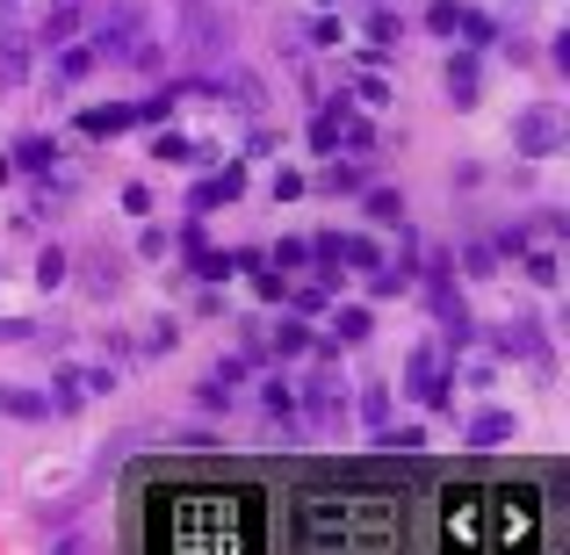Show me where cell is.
<instances>
[{
    "instance_id": "cell-1",
    "label": "cell",
    "mask_w": 570,
    "mask_h": 555,
    "mask_svg": "<svg viewBox=\"0 0 570 555\" xmlns=\"http://www.w3.org/2000/svg\"><path fill=\"white\" fill-rule=\"evenodd\" d=\"M95 58H116V66H153V29L130 0H116L109 14L95 22Z\"/></svg>"
},
{
    "instance_id": "cell-2",
    "label": "cell",
    "mask_w": 570,
    "mask_h": 555,
    "mask_svg": "<svg viewBox=\"0 0 570 555\" xmlns=\"http://www.w3.org/2000/svg\"><path fill=\"white\" fill-rule=\"evenodd\" d=\"M426 29H433V37H448V43H462V51L499 43V22H491V14H476V8H462V0H433V8H426Z\"/></svg>"
},
{
    "instance_id": "cell-3",
    "label": "cell",
    "mask_w": 570,
    "mask_h": 555,
    "mask_svg": "<svg viewBox=\"0 0 570 555\" xmlns=\"http://www.w3.org/2000/svg\"><path fill=\"white\" fill-rule=\"evenodd\" d=\"M404 389H412L426 412H441L448 389H455V375H448V354H441V347H412V354H404Z\"/></svg>"
},
{
    "instance_id": "cell-4",
    "label": "cell",
    "mask_w": 570,
    "mask_h": 555,
    "mask_svg": "<svg viewBox=\"0 0 570 555\" xmlns=\"http://www.w3.org/2000/svg\"><path fill=\"white\" fill-rule=\"evenodd\" d=\"M448 275H455V267H448V260H433L426 267V304H433V318H441V333H448V347H470V310H462V296H455V281H448Z\"/></svg>"
},
{
    "instance_id": "cell-5",
    "label": "cell",
    "mask_w": 570,
    "mask_h": 555,
    "mask_svg": "<svg viewBox=\"0 0 570 555\" xmlns=\"http://www.w3.org/2000/svg\"><path fill=\"white\" fill-rule=\"evenodd\" d=\"M557 145H563L557 109H520V123H513V152H520V159H549Z\"/></svg>"
},
{
    "instance_id": "cell-6",
    "label": "cell",
    "mask_w": 570,
    "mask_h": 555,
    "mask_svg": "<svg viewBox=\"0 0 570 555\" xmlns=\"http://www.w3.org/2000/svg\"><path fill=\"white\" fill-rule=\"evenodd\" d=\"M296 404H304V412L318 418V426H347V383H340L333 368H318V375H311Z\"/></svg>"
},
{
    "instance_id": "cell-7",
    "label": "cell",
    "mask_w": 570,
    "mask_h": 555,
    "mask_svg": "<svg viewBox=\"0 0 570 555\" xmlns=\"http://www.w3.org/2000/svg\"><path fill=\"white\" fill-rule=\"evenodd\" d=\"M499 354H520V361L549 368V347H542V325H534V318H505V325H499Z\"/></svg>"
},
{
    "instance_id": "cell-8",
    "label": "cell",
    "mask_w": 570,
    "mask_h": 555,
    "mask_svg": "<svg viewBox=\"0 0 570 555\" xmlns=\"http://www.w3.org/2000/svg\"><path fill=\"white\" fill-rule=\"evenodd\" d=\"M238 195H246V167H224V174H209V181H195L188 209H195V217H209L217 202H238Z\"/></svg>"
},
{
    "instance_id": "cell-9",
    "label": "cell",
    "mask_w": 570,
    "mask_h": 555,
    "mask_svg": "<svg viewBox=\"0 0 570 555\" xmlns=\"http://www.w3.org/2000/svg\"><path fill=\"white\" fill-rule=\"evenodd\" d=\"M29 66H37V37H22V29H0V87H22Z\"/></svg>"
},
{
    "instance_id": "cell-10",
    "label": "cell",
    "mask_w": 570,
    "mask_h": 555,
    "mask_svg": "<svg viewBox=\"0 0 570 555\" xmlns=\"http://www.w3.org/2000/svg\"><path fill=\"white\" fill-rule=\"evenodd\" d=\"M448 101H455V109H476V95H484V72H476V51H455L448 58Z\"/></svg>"
},
{
    "instance_id": "cell-11",
    "label": "cell",
    "mask_w": 570,
    "mask_h": 555,
    "mask_svg": "<svg viewBox=\"0 0 570 555\" xmlns=\"http://www.w3.org/2000/svg\"><path fill=\"white\" fill-rule=\"evenodd\" d=\"M368 333H376V318H368L362 304H347V310H333V325H325V347H362Z\"/></svg>"
},
{
    "instance_id": "cell-12",
    "label": "cell",
    "mask_w": 570,
    "mask_h": 555,
    "mask_svg": "<svg viewBox=\"0 0 570 555\" xmlns=\"http://www.w3.org/2000/svg\"><path fill=\"white\" fill-rule=\"evenodd\" d=\"M513 433H520L513 412H476V418H470V447H505Z\"/></svg>"
},
{
    "instance_id": "cell-13",
    "label": "cell",
    "mask_w": 570,
    "mask_h": 555,
    "mask_svg": "<svg viewBox=\"0 0 570 555\" xmlns=\"http://www.w3.org/2000/svg\"><path fill=\"white\" fill-rule=\"evenodd\" d=\"M188 37H195L188 51H217V43H232V29H224L217 14L203 8V0H188Z\"/></svg>"
},
{
    "instance_id": "cell-14",
    "label": "cell",
    "mask_w": 570,
    "mask_h": 555,
    "mask_svg": "<svg viewBox=\"0 0 570 555\" xmlns=\"http://www.w3.org/2000/svg\"><path fill=\"white\" fill-rule=\"evenodd\" d=\"M72 37H80V8H72V0H58V8L37 22V43H51V51H58V43H72Z\"/></svg>"
},
{
    "instance_id": "cell-15",
    "label": "cell",
    "mask_w": 570,
    "mask_h": 555,
    "mask_svg": "<svg viewBox=\"0 0 570 555\" xmlns=\"http://www.w3.org/2000/svg\"><path fill=\"white\" fill-rule=\"evenodd\" d=\"M318 188H325V195H354V188H368V159H333V167L318 174Z\"/></svg>"
},
{
    "instance_id": "cell-16",
    "label": "cell",
    "mask_w": 570,
    "mask_h": 555,
    "mask_svg": "<svg viewBox=\"0 0 570 555\" xmlns=\"http://www.w3.org/2000/svg\"><path fill=\"white\" fill-rule=\"evenodd\" d=\"M340 267H354V275H368V267H383V246L362 231H340Z\"/></svg>"
},
{
    "instance_id": "cell-17",
    "label": "cell",
    "mask_w": 570,
    "mask_h": 555,
    "mask_svg": "<svg viewBox=\"0 0 570 555\" xmlns=\"http://www.w3.org/2000/svg\"><path fill=\"white\" fill-rule=\"evenodd\" d=\"M51 159H58L51 138H22V145L8 152V167H14V174H51Z\"/></svg>"
},
{
    "instance_id": "cell-18",
    "label": "cell",
    "mask_w": 570,
    "mask_h": 555,
    "mask_svg": "<svg viewBox=\"0 0 570 555\" xmlns=\"http://www.w3.org/2000/svg\"><path fill=\"white\" fill-rule=\"evenodd\" d=\"M376 447H383V455H404V462H419L426 433H419V426H376Z\"/></svg>"
},
{
    "instance_id": "cell-19",
    "label": "cell",
    "mask_w": 570,
    "mask_h": 555,
    "mask_svg": "<svg viewBox=\"0 0 570 555\" xmlns=\"http://www.w3.org/2000/svg\"><path fill=\"white\" fill-rule=\"evenodd\" d=\"M80 130H87V138H116V130H130V101H116V109H87Z\"/></svg>"
},
{
    "instance_id": "cell-20",
    "label": "cell",
    "mask_w": 570,
    "mask_h": 555,
    "mask_svg": "<svg viewBox=\"0 0 570 555\" xmlns=\"http://www.w3.org/2000/svg\"><path fill=\"white\" fill-rule=\"evenodd\" d=\"M267 347H275V354H311L318 339H311V325H304V318H282L275 333H267Z\"/></svg>"
},
{
    "instance_id": "cell-21",
    "label": "cell",
    "mask_w": 570,
    "mask_h": 555,
    "mask_svg": "<svg viewBox=\"0 0 570 555\" xmlns=\"http://www.w3.org/2000/svg\"><path fill=\"white\" fill-rule=\"evenodd\" d=\"M101 58H95V43H58V80H87Z\"/></svg>"
},
{
    "instance_id": "cell-22",
    "label": "cell",
    "mask_w": 570,
    "mask_h": 555,
    "mask_svg": "<svg viewBox=\"0 0 570 555\" xmlns=\"http://www.w3.org/2000/svg\"><path fill=\"white\" fill-rule=\"evenodd\" d=\"M267 267H275V275H304L311 267V238H282V246L267 252Z\"/></svg>"
},
{
    "instance_id": "cell-23",
    "label": "cell",
    "mask_w": 570,
    "mask_h": 555,
    "mask_svg": "<svg viewBox=\"0 0 570 555\" xmlns=\"http://www.w3.org/2000/svg\"><path fill=\"white\" fill-rule=\"evenodd\" d=\"M333 152H376V130H368L362 116L340 109V145H333Z\"/></svg>"
},
{
    "instance_id": "cell-24",
    "label": "cell",
    "mask_w": 570,
    "mask_h": 555,
    "mask_svg": "<svg viewBox=\"0 0 570 555\" xmlns=\"http://www.w3.org/2000/svg\"><path fill=\"white\" fill-rule=\"evenodd\" d=\"M354 412H362V426H390V383H368L354 397Z\"/></svg>"
},
{
    "instance_id": "cell-25",
    "label": "cell",
    "mask_w": 570,
    "mask_h": 555,
    "mask_svg": "<svg viewBox=\"0 0 570 555\" xmlns=\"http://www.w3.org/2000/svg\"><path fill=\"white\" fill-rule=\"evenodd\" d=\"M0 412H14V418H51V397H37V389H0Z\"/></svg>"
},
{
    "instance_id": "cell-26",
    "label": "cell",
    "mask_w": 570,
    "mask_h": 555,
    "mask_svg": "<svg viewBox=\"0 0 570 555\" xmlns=\"http://www.w3.org/2000/svg\"><path fill=\"white\" fill-rule=\"evenodd\" d=\"M282 296L296 304V318H311V310H325V304H333V289H325V281H296V289H282Z\"/></svg>"
},
{
    "instance_id": "cell-27",
    "label": "cell",
    "mask_w": 570,
    "mask_h": 555,
    "mask_svg": "<svg viewBox=\"0 0 570 555\" xmlns=\"http://www.w3.org/2000/svg\"><path fill=\"white\" fill-rule=\"evenodd\" d=\"M195 404H203V412H232V383H224V375H203V383H195Z\"/></svg>"
},
{
    "instance_id": "cell-28",
    "label": "cell",
    "mask_w": 570,
    "mask_h": 555,
    "mask_svg": "<svg viewBox=\"0 0 570 555\" xmlns=\"http://www.w3.org/2000/svg\"><path fill=\"white\" fill-rule=\"evenodd\" d=\"M462 267H470V281H491L499 275V246H462Z\"/></svg>"
},
{
    "instance_id": "cell-29",
    "label": "cell",
    "mask_w": 570,
    "mask_h": 555,
    "mask_svg": "<svg viewBox=\"0 0 570 555\" xmlns=\"http://www.w3.org/2000/svg\"><path fill=\"white\" fill-rule=\"evenodd\" d=\"M261 404H267L275 418H289V412H296V389L282 383V375H267V383H261Z\"/></svg>"
},
{
    "instance_id": "cell-30",
    "label": "cell",
    "mask_w": 570,
    "mask_h": 555,
    "mask_svg": "<svg viewBox=\"0 0 570 555\" xmlns=\"http://www.w3.org/2000/svg\"><path fill=\"white\" fill-rule=\"evenodd\" d=\"M368 217H376V224H404V195H390V188H368Z\"/></svg>"
},
{
    "instance_id": "cell-31",
    "label": "cell",
    "mask_w": 570,
    "mask_h": 555,
    "mask_svg": "<svg viewBox=\"0 0 570 555\" xmlns=\"http://www.w3.org/2000/svg\"><path fill=\"white\" fill-rule=\"evenodd\" d=\"M167 116H174V87L153 95V101H130V123H167Z\"/></svg>"
},
{
    "instance_id": "cell-32",
    "label": "cell",
    "mask_w": 570,
    "mask_h": 555,
    "mask_svg": "<svg viewBox=\"0 0 570 555\" xmlns=\"http://www.w3.org/2000/svg\"><path fill=\"white\" fill-rule=\"evenodd\" d=\"M174 347H181V333H174V318L145 325V354H174Z\"/></svg>"
},
{
    "instance_id": "cell-33",
    "label": "cell",
    "mask_w": 570,
    "mask_h": 555,
    "mask_svg": "<svg viewBox=\"0 0 570 555\" xmlns=\"http://www.w3.org/2000/svg\"><path fill=\"white\" fill-rule=\"evenodd\" d=\"M58 281H66V252H43V260H37V289H58Z\"/></svg>"
},
{
    "instance_id": "cell-34",
    "label": "cell",
    "mask_w": 570,
    "mask_h": 555,
    "mask_svg": "<svg viewBox=\"0 0 570 555\" xmlns=\"http://www.w3.org/2000/svg\"><path fill=\"white\" fill-rule=\"evenodd\" d=\"M397 37H404V22H397V14H390V8H383V14H376V22H368V43H383V51H390V43H397Z\"/></svg>"
},
{
    "instance_id": "cell-35",
    "label": "cell",
    "mask_w": 570,
    "mask_h": 555,
    "mask_svg": "<svg viewBox=\"0 0 570 555\" xmlns=\"http://www.w3.org/2000/svg\"><path fill=\"white\" fill-rule=\"evenodd\" d=\"M153 159H203V152H195V145H188V138H167V130H159V145H153Z\"/></svg>"
},
{
    "instance_id": "cell-36",
    "label": "cell",
    "mask_w": 570,
    "mask_h": 555,
    "mask_svg": "<svg viewBox=\"0 0 570 555\" xmlns=\"http://www.w3.org/2000/svg\"><path fill=\"white\" fill-rule=\"evenodd\" d=\"M22 339H37V325L29 318H0V347H22Z\"/></svg>"
},
{
    "instance_id": "cell-37",
    "label": "cell",
    "mask_w": 570,
    "mask_h": 555,
    "mask_svg": "<svg viewBox=\"0 0 570 555\" xmlns=\"http://www.w3.org/2000/svg\"><path fill=\"white\" fill-rule=\"evenodd\" d=\"M528 275H534V281L549 289V281H557V252H534V260H528Z\"/></svg>"
},
{
    "instance_id": "cell-38",
    "label": "cell",
    "mask_w": 570,
    "mask_h": 555,
    "mask_svg": "<svg viewBox=\"0 0 570 555\" xmlns=\"http://www.w3.org/2000/svg\"><path fill=\"white\" fill-rule=\"evenodd\" d=\"M289 195H304V174L282 167V174H275V202H289Z\"/></svg>"
},
{
    "instance_id": "cell-39",
    "label": "cell",
    "mask_w": 570,
    "mask_h": 555,
    "mask_svg": "<svg viewBox=\"0 0 570 555\" xmlns=\"http://www.w3.org/2000/svg\"><path fill=\"white\" fill-rule=\"evenodd\" d=\"M209 375H224V383H232V389H238V383H246V361H238V354H224V361H217V368H209Z\"/></svg>"
},
{
    "instance_id": "cell-40",
    "label": "cell",
    "mask_w": 570,
    "mask_h": 555,
    "mask_svg": "<svg viewBox=\"0 0 570 555\" xmlns=\"http://www.w3.org/2000/svg\"><path fill=\"white\" fill-rule=\"evenodd\" d=\"M8 174H14V167H8V152H0V181H8Z\"/></svg>"
},
{
    "instance_id": "cell-41",
    "label": "cell",
    "mask_w": 570,
    "mask_h": 555,
    "mask_svg": "<svg viewBox=\"0 0 570 555\" xmlns=\"http://www.w3.org/2000/svg\"><path fill=\"white\" fill-rule=\"evenodd\" d=\"M8 8H14V0H0V14H8Z\"/></svg>"
},
{
    "instance_id": "cell-42",
    "label": "cell",
    "mask_w": 570,
    "mask_h": 555,
    "mask_svg": "<svg viewBox=\"0 0 570 555\" xmlns=\"http://www.w3.org/2000/svg\"><path fill=\"white\" fill-rule=\"evenodd\" d=\"M318 8H333V0H318Z\"/></svg>"
},
{
    "instance_id": "cell-43",
    "label": "cell",
    "mask_w": 570,
    "mask_h": 555,
    "mask_svg": "<svg viewBox=\"0 0 570 555\" xmlns=\"http://www.w3.org/2000/svg\"><path fill=\"white\" fill-rule=\"evenodd\" d=\"M0 389H8V383H0Z\"/></svg>"
}]
</instances>
